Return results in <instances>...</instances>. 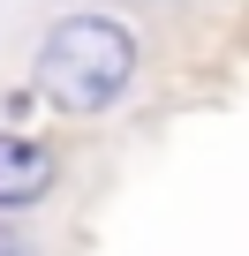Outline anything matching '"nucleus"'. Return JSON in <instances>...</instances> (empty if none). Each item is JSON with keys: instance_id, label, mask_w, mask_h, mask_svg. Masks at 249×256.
Returning <instances> with one entry per match:
<instances>
[{"instance_id": "3", "label": "nucleus", "mask_w": 249, "mask_h": 256, "mask_svg": "<svg viewBox=\"0 0 249 256\" xmlns=\"http://www.w3.org/2000/svg\"><path fill=\"white\" fill-rule=\"evenodd\" d=\"M0 256H31V248H23V234L8 226V211H0Z\"/></svg>"}, {"instance_id": "2", "label": "nucleus", "mask_w": 249, "mask_h": 256, "mask_svg": "<svg viewBox=\"0 0 249 256\" xmlns=\"http://www.w3.org/2000/svg\"><path fill=\"white\" fill-rule=\"evenodd\" d=\"M53 181H61L53 144L0 128V211H31V204H46V196H53Z\"/></svg>"}, {"instance_id": "1", "label": "nucleus", "mask_w": 249, "mask_h": 256, "mask_svg": "<svg viewBox=\"0 0 249 256\" xmlns=\"http://www.w3.org/2000/svg\"><path fill=\"white\" fill-rule=\"evenodd\" d=\"M31 76H38V98H53L61 113H106L136 83V38L113 16H61L38 38Z\"/></svg>"}]
</instances>
